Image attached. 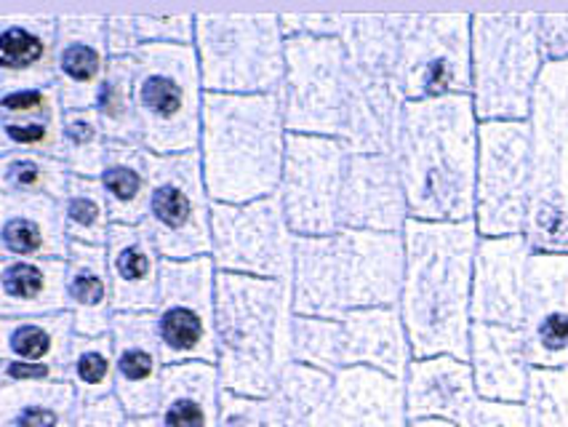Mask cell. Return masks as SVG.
<instances>
[{
  "label": "cell",
  "instance_id": "6da1fadb",
  "mask_svg": "<svg viewBox=\"0 0 568 427\" xmlns=\"http://www.w3.org/2000/svg\"><path fill=\"white\" fill-rule=\"evenodd\" d=\"M400 315L414 358H470L473 271L480 233L473 222L408 220Z\"/></svg>",
  "mask_w": 568,
  "mask_h": 427
},
{
  "label": "cell",
  "instance_id": "7a4b0ae2",
  "mask_svg": "<svg viewBox=\"0 0 568 427\" xmlns=\"http://www.w3.org/2000/svg\"><path fill=\"white\" fill-rule=\"evenodd\" d=\"M478 131L480 121L467 94L406 102L395 161L412 220H475Z\"/></svg>",
  "mask_w": 568,
  "mask_h": 427
},
{
  "label": "cell",
  "instance_id": "3957f363",
  "mask_svg": "<svg viewBox=\"0 0 568 427\" xmlns=\"http://www.w3.org/2000/svg\"><path fill=\"white\" fill-rule=\"evenodd\" d=\"M216 374L222 390L275 396L292 364V281L216 273Z\"/></svg>",
  "mask_w": 568,
  "mask_h": 427
},
{
  "label": "cell",
  "instance_id": "277c9868",
  "mask_svg": "<svg viewBox=\"0 0 568 427\" xmlns=\"http://www.w3.org/2000/svg\"><path fill=\"white\" fill-rule=\"evenodd\" d=\"M286 115L277 94L203 96V176L214 203H251L277 193L286 161Z\"/></svg>",
  "mask_w": 568,
  "mask_h": 427
},
{
  "label": "cell",
  "instance_id": "5b68a950",
  "mask_svg": "<svg viewBox=\"0 0 568 427\" xmlns=\"http://www.w3.org/2000/svg\"><path fill=\"white\" fill-rule=\"evenodd\" d=\"M539 14H473V89L480 123L528 121L545 70Z\"/></svg>",
  "mask_w": 568,
  "mask_h": 427
},
{
  "label": "cell",
  "instance_id": "8992f818",
  "mask_svg": "<svg viewBox=\"0 0 568 427\" xmlns=\"http://www.w3.org/2000/svg\"><path fill=\"white\" fill-rule=\"evenodd\" d=\"M195 54L209 94H277L286 75V32L281 14L195 17Z\"/></svg>",
  "mask_w": 568,
  "mask_h": 427
},
{
  "label": "cell",
  "instance_id": "52a82bcc",
  "mask_svg": "<svg viewBox=\"0 0 568 427\" xmlns=\"http://www.w3.org/2000/svg\"><path fill=\"white\" fill-rule=\"evenodd\" d=\"M531 252L568 254V62H547L531 102Z\"/></svg>",
  "mask_w": 568,
  "mask_h": 427
},
{
  "label": "cell",
  "instance_id": "ba28073f",
  "mask_svg": "<svg viewBox=\"0 0 568 427\" xmlns=\"http://www.w3.org/2000/svg\"><path fill=\"white\" fill-rule=\"evenodd\" d=\"M131 59L139 140L144 148L155 155L197 150L206 89L195 45H142Z\"/></svg>",
  "mask_w": 568,
  "mask_h": 427
},
{
  "label": "cell",
  "instance_id": "9c48e42d",
  "mask_svg": "<svg viewBox=\"0 0 568 427\" xmlns=\"http://www.w3.org/2000/svg\"><path fill=\"white\" fill-rule=\"evenodd\" d=\"M395 85L406 102L470 96L473 14H403Z\"/></svg>",
  "mask_w": 568,
  "mask_h": 427
},
{
  "label": "cell",
  "instance_id": "30bf717a",
  "mask_svg": "<svg viewBox=\"0 0 568 427\" xmlns=\"http://www.w3.org/2000/svg\"><path fill=\"white\" fill-rule=\"evenodd\" d=\"M528 206H531V123H480L475 227L484 238L524 235Z\"/></svg>",
  "mask_w": 568,
  "mask_h": 427
},
{
  "label": "cell",
  "instance_id": "8fae6325",
  "mask_svg": "<svg viewBox=\"0 0 568 427\" xmlns=\"http://www.w3.org/2000/svg\"><path fill=\"white\" fill-rule=\"evenodd\" d=\"M211 201L197 150L155 155L150 163V203L144 227L163 260L211 256Z\"/></svg>",
  "mask_w": 568,
  "mask_h": 427
},
{
  "label": "cell",
  "instance_id": "7c38bea8",
  "mask_svg": "<svg viewBox=\"0 0 568 427\" xmlns=\"http://www.w3.org/2000/svg\"><path fill=\"white\" fill-rule=\"evenodd\" d=\"M296 235L281 199L214 203L211 209V260L216 273L292 281Z\"/></svg>",
  "mask_w": 568,
  "mask_h": 427
},
{
  "label": "cell",
  "instance_id": "4fadbf2b",
  "mask_svg": "<svg viewBox=\"0 0 568 427\" xmlns=\"http://www.w3.org/2000/svg\"><path fill=\"white\" fill-rule=\"evenodd\" d=\"M347 94V49L339 38L288 35L281 104L292 134L339 136Z\"/></svg>",
  "mask_w": 568,
  "mask_h": 427
},
{
  "label": "cell",
  "instance_id": "5bb4252c",
  "mask_svg": "<svg viewBox=\"0 0 568 427\" xmlns=\"http://www.w3.org/2000/svg\"><path fill=\"white\" fill-rule=\"evenodd\" d=\"M216 265L211 256L163 260L155 321L166 366L216 364Z\"/></svg>",
  "mask_w": 568,
  "mask_h": 427
},
{
  "label": "cell",
  "instance_id": "9a60e30c",
  "mask_svg": "<svg viewBox=\"0 0 568 427\" xmlns=\"http://www.w3.org/2000/svg\"><path fill=\"white\" fill-rule=\"evenodd\" d=\"M347 155V148L336 136L288 131L277 199L296 238L334 235L342 230L339 201Z\"/></svg>",
  "mask_w": 568,
  "mask_h": 427
},
{
  "label": "cell",
  "instance_id": "2e32d148",
  "mask_svg": "<svg viewBox=\"0 0 568 427\" xmlns=\"http://www.w3.org/2000/svg\"><path fill=\"white\" fill-rule=\"evenodd\" d=\"M334 278L342 311L398 307L406 278L403 233L345 230L334 233Z\"/></svg>",
  "mask_w": 568,
  "mask_h": 427
},
{
  "label": "cell",
  "instance_id": "e0dca14e",
  "mask_svg": "<svg viewBox=\"0 0 568 427\" xmlns=\"http://www.w3.org/2000/svg\"><path fill=\"white\" fill-rule=\"evenodd\" d=\"M72 315L0 318V385L68 383Z\"/></svg>",
  "mask_w": 568,
  "mask_h": 427
},
{
  "label": "cell",
  "instance_id": "ac0fdd59",
  "mask_svg": "<svg viewBox=\"0 0 568 427\" xmlns=\"http://www.w3.org/2000/svg\"><path fill=\"white\" fill-rule=\"evenodd\" d=\"M524 337L534 369H568V254H531Z\"/></svg>",
  "mask_w": 568,
  "mask_h": 427
},
{
  "label": "cell",
  "instance_id": "d6986e66",
  "mask_svg": "<svg viewBox=\"0 0 568 427\" xmlns=\"http://www.w3.org/2000/svg\"><path fill=\"white\" fill-rule=\"evenodd\" d=\"M531 254L526 235H480L473 271V324L524 328Z\"/></svg>",
  "mask_w": 568,
  "mask_h": 427
},
{
  "label": "cell",
  "instance_id": "ffe728a7",
  "mask_svg": "<svg viewBox=\"0 0 568 427\" xmlns=\"http://www.w3.org/2000/svg\"><path fill=\"white\" fill-rule=\"evenodd\" d=\"M110 337L115 347V398L129 417H155L166 374L155 313H115Z\"/></svg>",
  "mask_w": 568,
  "mask_h": 427
},
{
  "label": "cell",
  "instance_id": "44dd1931",
  "mask_svg": "<svg viewBox=\"0 0 568 427\" xmlns=\"http://www.w3.org/2000/svg\"><path fill=\"white\" fill-rule=\"evenodd\" d=\"M412 220L395 155H347L339 225L368 233H403Z\"/></svg>",
  "mask_w": 568,
  "mask_h": 427
},
{
  "label": "cell",
  "instance_id": "7402d4cb",
  "mask_svg": "<svg viewBox=\"0 0 568 427\" xmlns=\"http://www.w3.org/2000/svg\"><path fill=\"white\" fill-rule=\"evenodd\" d=\"M406 100L395 81L372 75L347 59V94L339 140L355 155H395Z\"/></svg>",
  "mask_w": 568,
  "mask_h": 427
},
{
  "label": "cell",
  "instance_id": "603a6c76",
  "mask_svg": "<svg viewBox=\"0 0 568 427\" xmlns=\"http://www.w3.org/2000/svg\"><path fill=\"white\" fill-rule=\"evenodd\" d=\"M110 62L108 14H59L57 89L64 110L94 108Z\"/></svg>",
  "mask_w": 568,
  "mask_h": 427
},
{
  "label": "cell",
  "instance_id": "cb8c5ba5",
  "mask_svg": "<svg viewBox=\"0 0 568 427\" xmlns=\"http://www.w3.org/2000/svg\"><path fill=\"white\" fill-rule=\"evenodd\" d=\"M59 14L0 11V91L57 85Z\"/></svg>",
  "mask_w": 568,
  "mask_h": 427
},
{
  "label": "cell",
  "instance_id": "d4e9b609",
  "mask_svg": "<svg viewBox=\"0 0 568 427\" xmlns=\"http://www.w3.org/2000/svg\"><path fill=\"white\" fill-rule=\"evenodd\" d=\"M408 419H444L470 427L480 396L475 387L470 360L454 356L414 358L406 374Z\"/></svg>",
  "mask_w": 568,
  "mask_h": 427
},
{
  "label": "cell",
  "instance_id": "484cf974",
  "mask_svg": "<svg viewBox=\"0 0 568 427\" xmlns=\"http://www.w3.org/2000/svg\"><path fill=\"white\" fill-rule=\"evenodd\" d=\"M108 271L115 313H155L161 297L163 256L144 225H112Z\"/></svg>",
  "mask_w": 568,
  "mask_h": 427
},
{
  "label": "cell",
  "instance_id": "4316f807",
  "mask_svg": "<svg viewBox=\"0 0 568 427\" xmlns=\"http://www.w3.org/2000/svg\"><path fill=\"white\" fill-rule=\"evenodd\" d=\"M467 360H470L480 400L524 404L534 372L526 353L524 328L473 324Z\"/></svg>",
  "mask_w": 568,
  "mask_h": 427
},
{
  "label": "cell",
  "instance_id": "83f0119b",
  "mask_svg": "<svg viewBox=\"0 0 568 427\" xmlns=\"http://www.w3.org/2000/svg\"><path fill=\"white\" fill-rule=\"evenodd\" d=\"M6 153L64 161V104L57 85L0 91V155Z\"/></svg>",
  "mask_w": 568,
  "mask_h": 427
},
{
  "label": "cell",
  "instance_id": "f1b7e54d",
  "mask_svg": "<svg viewBox=\"0 0 568 427\" xmlns=\"http://www.w3.org/2000/svg\"><path fill=\"white\" fill-rule=\"evenodd\" d=\"M70 246L62 201L49 195L0 193V260H68Z\"/></svg>",
  "mask_w": 568,
  "mask_h": 427
},
{
  "label": "cell",
  "instance_id": "f546056e",
  "mask_svg": "<svg viewBox=\"0 0 568 427\" xmlns=\"http://www.w3.org/2000/svg\"><path fill=\"white\" fill-rule=\"evenodd\" d=\"M406 383L366 366L334 377V427H408Z\"/></svg>",
  "mask_w": 568,
  "mask_h": 427
},
{
  "label": "cell",
  "instance_id": "4dcf8cb0",
  "mask_svg": "<svg viewBox=\"0 0 568 427\" xmlns=\"http://www.w3.org/2000/svg\"><path fill=\"white\" fill-rule=\"evenodd\" d=\"M345 332V369L366 366L389 377L406 379L414 353L400 307H366L342 318Z\"/></svg>",
  "mask_w": 568,
  "mask_h": 427
},
{
  "label": "cell",
  "instance_id": "1f68e13d",
  "mask_svg": "<svg viewBox=\"0 0 568 427\" xmlns=\"http://www.w3.org/2000/svg\"><path fill=\"white\" fill-rule=\"evenodd\" d=\"M68 313V260H0V318Z\"/></svg>",
  "mask_w": 568,
  "mask_h": 427
},
{
  "label": "cell",
  "instance_id": "d6a6232c",
  "mask_svg": "<svg viewBox=\"0 0 568 427\" xmlns=\"http://www.w3.org/2000/svg\"><path fill=\"white\" fill-rule=\"evenodd\" d=\"M68 311L81 337L110 334L112 286L108 271V248L72 243L68 254Z\"/></svg>",
  "mask_w": 568,
  "mask_h": 427
},
{
  "label": "cell",
  "instance_id": "836d02e7",
  "mask_svg": "<svg viewBox=\"0 0 568 427\" xmlns=\"http://www.w3.org/2000/svg\"><path fill=\"white\" fill-rule=\"evenodd\" d=\"M220 400L214 364L166 366L155 419L161 427H220Z\"/></svg>",
  "mask_w": 568,
  "mask_h": 427
},
{
  "label": "cell",
  "instance_id": "e575fe53",
  "mask_svg": "<svg viewBox=\"0 0 568 427\" xmlns=\"http://www.w3.org/2000/svg\"><path fill=\"white\" fill-rule=\"evenodd\" d=\"M150 163L153 153L142 142H110L102 182L112 225H144L150 203Z\"/></svg>",
  "mask_w": 568,
  "mask_h": 427
},
{
  "label": "cell",
  "instance_id": "d590c367",
  "mask_svg": "<svg viewBox=\"0 0 568 427\" xmlns=\"http://www.w3.org/2000/svg\"><path fill=\"white\" fill-rule=\"evenodd\" d=\"M81 411L70 383L0 385V427H78Z\"/></svg>",
  "mask_w": 568,
  "mask_h": 427
},
{
  "label": "cell",
  "instance_id": "8d00e7d4",
  "mask_svg": "<svg viewBox=\"0 0 568 427\" xmlns=\"http://www.w3.org/2000/svg\"><path fill=\"white\" fill-rule=\"evenodd\" d=\"M283 427H334V377L326 372L288 364L277 383Z\"/></svg>",
  "mask_w": 568,
  "mask_h": 427
},
{
  "label": "cell",
  "instance_id": "74e56055",
  "mask_svg": "<svg viewBox=\"0 0 568 427\" xmlns=\"http://www.w3.org/2000/svg\"><path fill=\"white\" fill-rule=\"evenodd\" d=\"M403 14H355L345 43L347 59L372 75L395 81Z\"/></svg>",
  "mask_w": 568,
  "mask_h": 427
},
{
  "label": "cell",
  "instance_id": "f35d334b",
  "mask_svg": "<svg viewBox=\"0 0 568 427\" xmlns=\"http://www.w3.org/2000/svg\"><path fill=\"white\" fill-rule=\"evenodd\" d=\"M64 230H68L70 243H83V246H108L112 214L108 195H104L102 182L89 180V176H72L68 193L62 199Z\"/></svg>",
  "mask_w": 568,
  "mask_h": 427
},
{
  "label": "cell",
  "instance_id": "ab89813d",
  "mask_svg": "<svg viewBox=\"0 0 568 427\" xmlns=\"http://www.w3.org/2000/svg\"><path fill=\"white\" fill-rule=\"evenodd\" d=\"M94 110L108 131L110 142H142L139 140V115L134 102V59L112 57L108 78L99 89Z\"/></svg>",
  "mask_w": 568,
  "mask_h": 427
},
{
  "label": "cell",
  "instance_id": "60d3db41",
  "mask_svg": "<svg viewBox=\"0 0 568 427\" xmlns=\"http://www.w3.org/2000/svg\"><path fill=\"white\" fill-rule=\"evenodd\" d=\"M68 383L75 387L83 406L115 396V347L110 334L102 337L75 334L68 360Z\"/></svg>",
  "mask_w": 568,
  "mask_h": 427
},
{
  "label": "cell",
  "instance_id": "b9f144b4",
  "mask_svg": "<svg viewBox=\"0 0 568 427\" xmlns=\"http://www.w3.org/2000/svg\"><path fill=\"white\" fill-rule=\"evenodd\" d=\"M70 180L72 174L62 157L41 153L0 155V193L49 195V199L62 201Z\"/></svg>",
  "mask_w": 568,
  "mask_h": 427
},
{
  "label": "cell",
  "instance_id": "7bdbcfd3",
  "mask_svg": "<svg viewBox=\"0 0 568 427\" xmlns=\"http://www.w3.org/2000/svg\"><path fill=\"white\" fill-rule=\"evenodd\" d=\"M292 360L336 377L345 369V332L342 321L294 315Z\"/></svg>",
  "mask_w": 568,
  "mask_h": 427
},
{
  "label": "cell",
  "instance_id": "ee69618b",
  "mask_svg": "<svg viewBox=\"0 0 568 427\" xmlns=\"http://www.w3.org/2000/svg\"><path fill=\"white\" fill-rule=\"evenodd\" d=\"M110 136L97 110H64V163L72 176L99 180L108 163Z\"/></svg>",
  "mask_w": 568,
  "mask_h": 427
},
{
  "label": "cell",
  "instance_id": "f6af8a7d",
  "mask_svg": "<svg viewBox=\"0 0 568 427\" xmlns=\"http://www.w3.org/2000/svg\"><path fill=\"white\" fill-rule=\"evenodd\" d=\"M524 414L526 427H568V369H534Z\"/></svg>",
  "mask_w": 568,
  "mask_h": 427
},
{
  "label": "cell",
  "instance_id": "bcb514c9",
  "mask_svg": "<svg viewBox=\"0 0 568 427\" xmlns=\"http://www.w3.org/2000/svg\"><path fill=\"white\" fill-rule=\"evenodd\" d=\"M220 427H283L275 396H241L222 390Z\"/></svg>",
  "mask_w": 568,
  "mask_h": 427
},
{
  "label": "cell",
  "instance_id": "7dc6e473",
  "mask_svg": "<svg viewBox=\"0 0 568 427\" xmlns=\"http://www.w3.org/2000/svg\"><path fill=\"white\" fill-rule=\"evenodd\" d=\"M197 14H131L139 49L142 45H195Z\"/></svg>",
  "mask_w": 568,
  "mask_h": 427
},
{
  "label": "cell",
  "instance_id": "c3c4849f",
  "mask_svg": "<svg viewBox=\"0 0 568 427\" xmlns=\"http://www.w3.org/2000/svg\"><path fill=\"white\" fill-rule=\"evenodd\" d=\"M355 14H339V11H302V14H281L283 32L288 35H315V38H339L345 41L349 28H353Z\"/></svg>",
  "mask_w": 568,
  "mask_h": 427
},
{
  "label": "cell",
  "instance_id": "681fc988",
  "mask_svg": "<svg viewBox=\"0 0 568 427\" xmlns=\"http://www.w3.org/2000/svg\"><path fill=\"white\" fill-rule=\"evenodd\" d=\"M539 43L545 62H568V14H539Z\"/></svg>",
  "mask_w": 568,
  "mask_h": 427
},
{
  "label": "cell",
  "instance_id": "f907efd6",
  "mask_svg": "<svg viewBox=\"0 0 568 427\" xmlns=\"http://www.w3.org/2000/svg\"><path fill=\"white\" fill-rule=\"evenodd\" d=\"M470 427H526L524 404H491V400H480Z\"/></svg>",
  "mask_w": 568,
  "mask_h": 427
},
{
  "label": "cell",
  "instance_id": "816d5d0a",
  "mask_svg": "<svg viewBox=\"0 0 568 427\" xmlns=\"http://www.w3.org/2000/svg\"><path fill=\"white\" fill-rule=\"evenodd\" d=\"M129 414L123 411L121 400L115 396L94 400V404H85L78 419V427H125Z\"/></svg>",
  "mask_w": 568,
  "mask_h": 427
},
{
  "label": "cell",
  "instance_id": "f5cc1de1",
  "mask_svg": "<svg viewBox=\"0 0 568 427\" xmlns=\"http://www.w3.org/2000/svg\"><path fill=\"white\" fill-rule=\"evenodd\" d=\"M108 45L112 57H131L139 51L131 14H108Z\"/></svg>",
  "mask_w": 568,
  "mask_h": 427
},
{
  "label": "cell",
  "instance_id": "db71d44e",
  "mask_svg": "<svg viewBox=\"0 0 568 427\" xmlns=\"http://www.w3.org/2000/svg\"><path fill=\"white\" fill-rule=\"evenodd\" d=\"M125 427H161L155 417H129L125 419Z\"/></svg>",
  "mask_w": 568,
  "mask_h": 427
},
{
  "label": "cell",
  "instance_id": "11a10c76",
  "mask_svg": "<svg viewBox=\"0 0 568 427\" xmlns=\"http://www.w3.org/2000/svg\"><path fill=\"white\" fill-rule=\"evenodd\" d=\"M408 427H459V425L444 423V419H416V423H412Z\"/></svg>",
  "mask_w": 568,
  "mask_h": 427
}]
</instances>
